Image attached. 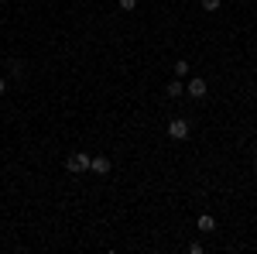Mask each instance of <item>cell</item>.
<instances>
[{
    "mask_svg": "<svg viewBox=\"0 0 257 254\" xmlns=\"http://www.w3.org/2000/svg\"><path fill=\"white\" fill-rule=\"evenodd\" d=\"M89 161H93V158L86 155V151H76V155H69L65 168H69L72 176H79V172H89Z\"/></svg>",
    "mask_w": 257,
    "mask_h": 254,
    "instance_id": "6da1fadb",
    "label": "cell"
},
{
    "mask_svg": "<svg viewBox=\"0 0 257 254\" xmlns=\"http://www.w3.org/2000/svg\"><path fill=\"white\" fill-rule=\"evenodd\" d=\"M189 131H192V127H189V120H168V137H175V141H185V137H189Z\"/></svg>",
    "mask_w": 257,
    "mask_h": 254,
    "instance_id": "7a4b0ae2",
    "label": "cell"
},
{
    "mask_svg": "<svg viewBox=\"0 0 257 254\" xmlns=\"http://www.w3.org/2000/svg\"><path fill=\"white\" fill-rule=\"evenodd\" d=\"M185 93H189V97H192V100H202V97H206V79L192 76V79H189V82H185Z\"/></svg>",
    "mask_w": 257,
    "mask_h": 254,
    "instance_id": "3957f363",
    "label": "cell"
},
{
    "mask_svg": "<svg viewBox=\"0 0 257 254\" xmlns=\"http://www.w3.org/2000/svg\"><path fill=\"white\" fill-rule=\"evenodd\" d=\"M89 172H96V176H106V172H110V158L96 155L93 161H89Z\"/></svg>",
    "mask_w": 257,
    "mask_h": 254,
    "instance_id": "277c9868",
    "label": "cell"
},
{
    "mask_svg": "<svg viewBox=\"0 0 257 254\" xmlns=\"http://www.w3.org/2000/svg\"><path fill=\"white\" fill-rule=\"evenodd\" d=\"M199 230H202V234H213V230H216V220H213L209 213H202L199 216Z\"/></svg>",
    "mask_w": 257,
    "mask_h": 254,
    "instance_id": "5b68a950",
    "label": "cell"
},
{
    "mask_svg": "<svg viewBox=\"0 0 257 254\" xmlns=\"http://www.w3.org/2000/svg\"><path fill=\"white\" fill-rule=\"evenodd\" d=\"M165 93H168V97H182V93H185V86H182L178 79H172V82L165 86Z\"/></svg>",
    "mask_w": 257,
    "mask_h": 254,
    "instance_id": "8992f818",
    "label": "cell"
},
{
    "mask_svg": "<svg viewBox=\"0 0 257 254\" xmlns=\"http://www.w3.org/2000/svg\"><path fill=\"white\" fill-rule=\"evenodd\" d=\"M172 69H175V76H178V79H182V76H189V62H185V59H178L175 65H172Z\"/></svg>",
    "mask_w": 257,
    "mask_h": 254,
    "instance_id": "52a82bcc",
    "label": "cell"
},
{
    "mask_svg": "<svg viewBox=\"0 0 257 254\" xmlns=\"http://www.w3.org/2000/svg\"><path fill=\"white\" fill-rule=\"evenodd\" d=\"M202 11H219V0H202Z\"/></svg>",
    "mask_w": 257,
    "mask_h": 254,
    "instance_id": "ba28073f",
    "label": "cell"
},
{
    "mask_svg": "<svg viewBox=\"0 0 257 254\" xmlns=\"http://www.w3.org/2000/svg\"><path fill=\"white\" fill-rule=\"evenodd\" d=\"M138 7V0H120V11H134Z\"/></svg>",
    "mask_w": 257,
    "mask_h": 254,
    "instance_id": "9c48e42d",
    "label": "cell"
},
{
    "mask_svg": "<svg viewBox=\"0 0 257 254\" xmlns=\"http://www.w3.org/2000/svg\"><path fill=\"white\" fill-rule=\"evenodd\" d=\"M4 93H7V82H4V79H0V97H4Z\"/></svg>",
    "mask_w": 257,
    "mask_h": 254,
    "instance_id": "30bf717a",
    "label": "cell"
}]
</instances>
